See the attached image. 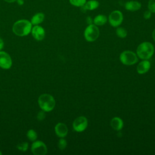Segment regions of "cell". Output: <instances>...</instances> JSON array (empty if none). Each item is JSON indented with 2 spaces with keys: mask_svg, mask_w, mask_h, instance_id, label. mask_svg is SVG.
<instances>
[{
  "mask_svg": "<svg viewBox=\"0 0 155 155\" xmlns=\"http://www.w3.org/2000/svg\"><path fill=\"white\" fill-rule=\"evenodd\" d=\"M32 28V24L30 21L26 19H21L15 22L13 25V33L19 36L28 35Z\"/></svg>",
  "mask_w": 155,
  "mask_h": 155,
  "instance_id": "1",
  "label": "cell"
},
{
  "mask_svg": "<svg viewBox=\"0 0 155 155\" xmlns=\"http://www.w3.org/2000/svg\"><path fill=\"white\" fill-rule=\"evenodd\" d=\"M154 51V46L151 42H143L138 45L136 54L141 59L148 60L153 55Z\"/></svg>",
  "mask_w": 155,
  "mask_h": 155,
  "instance_id": "2",
  "label": "cell"
},
{
  "mask_svg": "<svg viewBox=\"0 0 155 155\" xmlns=\"http://www.w3.org/2000/svg\"><path fill=\"white\" fill-rule=\"evenodd\" d=\"M38 104L42 110L51 111L55 107L56 102L54 97L49 94H42L38 98Z\"/></svg>",
  "mask_w": 155,
  "mask_h": 155,
  "instance_id": "3",
  "label": "cell"
},
{
  "mask_svg": "<svg viewBox=\"0 0 155 155\" xmlns=\"http://www.w3.org/2000/svg\"><path fill=\"white\" fill-rule=\"evenodd\" d=\"M100 31L97 25L94 24L88 25L84 31V38L88 42L96 41L99 36Z\"/></svg>",
  "mask_w": 155,
  "mask_h": 155,
  "instance_id": "4",
  "label": "cell"
},
{
  "mask_svg": "<svg viewBox=\"0 0 155 155\" xmlns=\"http://www.w3.org/2000/svg\"><path fill=\"white\" fill-rule=\"evenodd\" d=\"M120 61L124 65H132L137 63L138 56L133 51L126 50L120 54Z\"/></svg>",
  "mask_w": 155,
  "mask_h": 155,
  "instance_id": "5",
  "label": "cell"
},
{
  "mask_svg": "<svg viewBox=\"0 0 155 155\" xmlns=\"http://www.w3.org/2000/svg\"><path fill=\"white\" fill-rule=\"evenodd\" d=\"M110 24L113 27H119L124 20L122 13L119 10H114L110 13L108 18Z\"/></svg>",
  "mask_w": 155,
  "mask_h": 155,
  "instance_id": "6",
  "label": "cell"
},
{
  "mask_svg": "<svg viewBox=\"0 0 155 155\" xmlns=\"http://www.w3.org/2000/svg\"><path fill=\"white\" fill-rule=\"evenodd\" d=\"M31 150L35 155H45L47 153L45 144L41 140L34 141L31 145Z\"/></svg>",
  "mask_w": 155,
  "mask_h": 155,
  "instance_id": "7",
  "label": "cell"
},
{
  "mask_svg": "<svg viewBox=\"0 0 155 155\" xmlns=\"http://www.w3.org/2000/svg\"><path fill=\"white\" fill-rule=\"evenodd\" d=\"M88 126L87 119L84 116L78 117L73 123V130L77 132L84 131Z\"/></svg>",
  "mask_w": 155,
  "mask_h": 155,
  "instance_id": "8",
  "label": "cell"
},
{
  "mask_svg": "<svg viewBox=\"0 0 155 155\" xmlns=\"http://www.w3.org/2000/svg\"><path fill=\"white\" fill-rule=\"evenodd\" d=\"M12 65L10 56L6 52L0 51V67L3 69H9Z\"/></svg>",
  "mask_w": 155,
  "mask_h": 155,
  "instance_id": "9",
  "label": "cell"
},
{
  "mask_svg": "<svg viewBox=\"0 0 155 155\" xmlns=\"http://www.w3.org/2000/svg\"><path fill=\"white\" fill-rule=\"evenodd\" d=\"M31 31L33 37L37 41H42L45 38V30L41 26L38 25H35L31 28Z\"/></svg>",
  "mask_w": 155,
  "mask_h": 155,
  "instance_id": "10",
  "label": "cell"
},
{
  "mask_svg": "<svg viewBox=\"0 0 155 155\" xmlns=\"http://www.w3.org/2000/svg\"><path fill=\"white\" fill-rule=\"evenodd\" d=\"M54 131L56 134L61 137H65L68 133V128L67 125L64 123H58L54 127Z\"/></svg>",
  "mask_w": 155,
  "mask_h": 155,
  "instance_id": "11",
  "label": "cell"
},
{
  "mask_svg": "<svg viewBox=\"0 0 155 155\" xmlns=\"http://www.w3.org/2000/svg\"><path fill=\"white\" fill-rule=\"evenodd\" d=\"M150 67H151V64L150 61L145 59L138 64L136 70L139 74H143L146 73L147 71H148V70L150 68Z\"/></svg>",
  "mask_w": 155,
  "mask_h": 155,
  "instance_id": "12",
  "label": "cell"
},
{
  "mask_svg": "<svg viewBox=\"0 0 155 155\" xmlns=\"http://www.w3.org/2000/svg\"><path fill=\"white\" fill-rule=\"evenodd\" d=\"M141 3L137 1H129L125 4V9L130 12L137 11L141 8Z\"/></svg>",
  "mask_w": 155,
  "mask_h": 155,
  "instance_id": "13",
  "label": "cell"
},
{
  "mask_svg": "<svg viewBox=\"0 0 155 155\" xmlns=\"http://www.w3.org/2000/svg\"><path fill=\"white\" fill-rule=\"evenodd\" d=\"M110 124L112 128L116 131L121 130L124 126L123 120L120 117H113L111 120Z\"/></svg>",
  "mask_w": 155,
  "mask_h": 155,
  "instance_id": "14",
  "label": "cell"
},
{
  "mask_svg": "<svg viewBox=\"0 0 155 155\" xmlns=\"http://www.w3.org/2000/svg\"><path fill=\"white\" fill-rule=\"evenodd\" d=\"M108 19L105 15H98L93 19V24L97 26H102L106 24Z\"/></svg>",
  "mask_w": 155,
  "mask_h": 155,
  "instance_id": "15",
  "label": "cell"
},
{
  "mask_svg": "<svg viewBox=\"0 0 155 155\" xmlns=\"http://www.w3.org/2000/svg\"><path fill=\"white\" fill-rule=\"evenodd\" d=\"M44 19V15L42 13H36L31 19V23L32 25H38L43 22Z\"/></svg>",
  "mask_w": 155,
  "mask_h": 155,
  "instance_id": "16",
  "label": "cell"
},
{
  "mask_svg": "<svg viewBox=\"0 0 155 155\" xmlns=\"http://www.w3.org/2000/svg\"><path fill=\"white\" fill-rule=\"evenodd\" d=\"M99 2L96 0H90L86 2L84 5L86 10H94L98 8Z\"/></svg>",
  "mask_w": 155,
  "mask_h": 155,
  "instance_id": "17",
  "label": "cell"
},
{
  "mask_svg": "<svg viewBox=\"0 0 155 155\" xmlns=\"http://www.w3.org/2000/svg\"><path fill=\"white\" fill-rule=\"evenodd\" d=\"M116 33L117 36L120 38H124L127 35V31L124 27H117V28H116Z\"/></svg>",
  "mask_w": 155,
  "mask_h": 155,
  "instance_id": "18",
  "label": "cell"
},
{
  "mask_svg": "<svg viewBox=\"0 0 155 155\" xmlns=\"http://www.w3.org/2000/svg\"><path fill=\"white\" fill-rule=\"evenodd\" d=\"M27 138L31 141H35L38 137V134L34 130H29L27 133Z\"/></svg>",
  "mask_w": 155,
  "mask_h": 155,
  "instance_id": "19",
  "label": "cell"
},
{
  "mask_svg": "<svg viewBox=\"0 0 155 155\" xmlns=\"http://www.w3.org/2000/svg\"><path fill=\"white\" fill-rule=\"evenodd\" d=\"M69 2L73 6L81 7L85 5L87 0H69Z\"/></svg>",
  "mask_w": 155,
  "mask_h": 155,
  "instance_id": "20",
  "label": "cell"
},
{
  "mask_svg": "<svg viewBox=\"0 0 155 155\" xmlns=\"http://www.w3.org/2000/svg\"><path fill=\"white\" fill-rule=\"evenodd\" d=\"M148 10L152 13H155V0H149L148 2Z\"/></svg>",
  "mask_w": 155,
  "mask_h": 155,
  "instance_id": "21",
  "label": "cell"
},
{
  "mask_svg": "<svg viewBox=\"0 0 155 155\" xmlns=\"http://www.w3.org/2000/svg\"><path fill=\"white\" fill-rule=\"evenodd\" d=\"M67 145V141H66L64 139H63V138L60 139L59 140V142H58V148H59L61 150H64V149L66 148Z\"/></svg>",
  "mask_w": 155,
  "mask_h": 155,
  "instance_id": "22",
  "label": "cell"
},
{
  "mask_svg": "<svg viewBox=\"0 0 155 155\" xmlns=\"http://www.w3.org/2000/svg\"><path fill=\"white\" fill-rule=\"evenodd\" d=\"M18 148L22 151H25L28 149V143L27 142H24L18 145Z\"/></svg>",
  "mask_w": 155,
  "mask_h": 155,
  "instance_id": "23",
  "label": "cell"
},
{
  "mask_svg": "<svg viewBox=\"0 0 155 155\" xmlns=\"http://www.w3.org/2000/svg\"><path fill=\"white\" fill-rule=\"evenodd\" d=\"M45 117V113L44 110L40 111L37 114V119L39 121L42 120Z\"/></svg>",
  "mask_w": 155,
  "mask_h": 155,
  "instance_id": "24",
  "label": "cell"
},
{
  "mask_svg": "<svg viewBox=\"0 0 155 155\" xmlns=\"http://www.w3.org/2000/svg\"><path fill=\"white\" fill-rule=\"evenodd\" d=\"M151 15H152V13L150 10H146L143 13V18L145 19H148L151 18Z\"/></svg>",
  "mask_w": 155,
  "mask_h": 155,
  "instance_id": "25",
  "label": "cell"
},
{
  "mask_svg": "<svg viewBox=\"0 0 155 155\" xmlns=\"http://www.w3.org/2000/svg\"><path fill=\"white\" fill-rule=\"evenodd\" d=\"M86 21L88 25L93 24V19L90 16H87V18L86 19Z\"/></svg>",
  "mask_w": 155,
  "mask_h": 155,
  "instance_id": "26",
  "label": "cell"
},
{
  "mask_svg": "<svg viewBox=\"0 0 155 155\" xmlns=\"http://www.w3.org/2000/svg\"><path fill=\"white\" fill-rule=\"evenodd\" d=\"M4 45V43L3 40L1 38H0V51L3 48Z\"/></svg>",
  "mask_w": 155,
  "mask_h": 155,
  "instance_id": "27",
  "label": "cell"
},
{
  "mask_svg": "<svg viewBox=\"0 0 155 155\" xmlns=\"http://www.w3.org/2000/svg\"><path fill=\"white\" fill-rule=\"evenodd\" d=\"M152 37H153V40L155 41V28H154V30L153 31V33H152Z\"/></svg>",
  "mask_w": 155,
  "mask_h": 155,
  "instance_id": "28",
  "label": "cell"
},
{
  "mask_svg": "<svg viewBox=\"0 0 155 155\" xmlns=\"http://www.w3.org/2000/svg\"><path fill=\"white\" fill-rule=\"evenodd\" d=\"M4 1H5V2H8V3H12V2H14L16 1L17 0H4Z\"/></svg>",
  "mask_w": 155,
  "mask_h": 155,
  "instance_id": "29",
  "label": "cell"
},
{
  "mask_svg": "<svg viewBox=\"0 0 155 155\" xmlns=\"http://www.w3.org/2000/svg\"><path fill=\"white\" fill-rule=\"evenodd\" d=\"M2 152L0 151V155H2Z\"/></svg>",
  "mask_w": 155,
  "mask_h": 155,
  "instance_id": "30",
  "label": "cell"
}]
</instances>
